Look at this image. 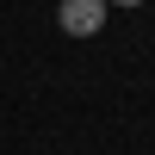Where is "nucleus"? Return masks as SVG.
<instances>
[{"instance_id":"obj_1","label":"nucleus","mask_w":155,"mask_h":155,"mask_svg":"<svg viewBox=\"0 0 155 155\" xmlns=\"http://www.w3.org/2000/svg\"><path fill=\"white\" fill-rule=\"evenodd\" d=\"M56 25L68 37H99V31H106V0H62V6H56Z\"/></svg>"},{"instance_id":"obj_2","label":"nucleus","mask_w":155,"mask_h":155,"mask_svg":"<svg viewBox=\"0 0 155 155\" xmlns=\"http://www.w3.org/2000/svg\"><path fill=\"white\" fill-rule=\"evenodd\" d=\"M106 6H143V0H106Z\"/></svg>"}]
</instances>
